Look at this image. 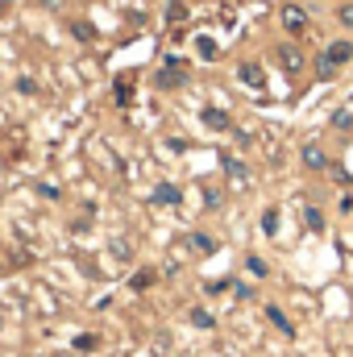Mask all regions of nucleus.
<instances>
[{
  "label": "nucleus",
  "instance_id": "f257e3e1",
  "mask_svg": "<svg viewBox=\"0 0 353 357\" xmlns=\"http://www.w3.org/2000/svg\"><path fill=\"white\" fill-rule=\"evenodd\" d=\"M278 67H283L287 75H299V71H303V50L291 46V42H283V46H278Z\"/></svg>",
  "mask_w": 353,
  "mask_h": 357
},
{
  "label": "nucleus",
  "instance_id": "f03ea898",
  "mask_svg": "<svg viewBox=\"0 0 353 357\" xmlns=\"http://www.w3.org/2000/svg\"><path fill=\"white\" fill-rule=\"evenodd\" d=\"M324 59H329L333 67H345V63L353 59V42H350V38H337V42H329V46H324Z\"/></svg>",
  "mask_w": 353,
  "mask_h": 357
},
{
  "label": "nucleus",
  "instance_id": "7ed1b4c3",
  "mask_svg": "<svg viewBox=\"0 0 353 357\" xmlns=\"http://www.w3.org/2000/svg\"><path fill=\"white\" fill-rule=\"evenodd\" d=\"M283 29L287 33H303L308 29V13L299 4H283Z\"/></svg>",
  "mask_w": 353,
  "mask_h": 357
},
{
  "label": "nucleus",
  "instance_id": "20e7f679",
  "mask_svg": "<svg viewBox=\"0 0 353 357\" xmlns=\"http://www.w3.org/2000/svg\"><path fill=\"white\" fill-rule=\"evenodd\" d=\"M187 250H191L195 258H208V254H216V237H208V233H187Z\"/></svg>",
  "mask_w": 353,
  "mask_h": 357
},
{
  "label": "nucleus",
  "instance_id": "39448f33",
  "mask_svg": "<svg viewBox=\"0 0 353 357\" xmlns=\"http://www.w3.org/2000/svg\"><path fill=\"white\" fill-rule=\"evenodd\" d=\"M237 79H241L246 88H254V91H262V88H266V75H262V67H258V63H241Z\"/></svg>",
  "mask_w": 353,
  "mask_h": 357
},
{
  "label": "nucleus",
  "instance_id": "423d86ee",
  "mask_svg": "<svg viewBox=\"0 0 353 357\" xmlns=\"http://www.w3.org/2000/svg\"><path fill=\"white\" fill-rule=\"evenodd\" d=\"M266 320H270L283 337H295V324H291V316H283V307H278V303H266Z\"/></svg>",
  "mask_w": 353,
  "mask_h": 357
},
{
  "label": "nucleus",
  "instance_id": "0eeeda50",
  "mask_svg": "<svg viewBox=\"0 0 353 357\" xmlns=\"http://www.w3.org/2000/svg\"><path fill=\"white\" fill-rule=\"evenodd\" d=\"M150 199H154V204H163V208H171V204H183V191H179L175 183H158Z\"/></svg>",
  "mask_w": 353,
  "mask_h": 357
},
{
  "label": "nucleus",
  "instance_id": "6e6552de",
  "mask_svg": "<svg viewBox=\"0 0 353 357\" xmlns=\"http://www.w3.org/2000/svg\"><path fill=\"white\" fill-rule=\"evenodd\" d=\"M204 125H208V129H216V133H229V129H233L229 112H220V108H204Z\"/></svg>",
  "mask_w": 353,
  "mask_h": 357
},
{
  "label": "nucleus",
  "instance_id": "1a4fd4ad",
  "mask_svg": "<svg viewBox=\"0 0 353 357\" xmlns=\"http://www.w3.org/2000/svg\"><path fill=\"white\" fill-rule=\"evenodd\" d=\"M303 167H308V171H324V167H329L324 150H320V146H303Z\"/></svg>",
  "mask_w": 353,
  "mask_h": 357
},
{
  "label": "nucleus",
  "instance_id": "9d476101",
  "mask_svg": "<svg viewBox=\"0 0 353 357\" xmlns=\"http://www.w3.org/2000/svg\"><path fill=\"white\" fill-rule=\"evenodd\" d=\"M303 225H308V233H324V212L320 208H303Z\"/></svg>",
  "mask_w": 353,
  "mask_h": 357
},
{
  "label": "nucleus",
  "instance_id": "9b49d317",
  "mask_svg": "<svg viewBox=\"0 0 353 357\" xmlns=\"http://www.w3.org/2000/svg\"><path fill=\"white\" fill-rule=\"evenodd\" d=\"M225 175L233 178V183H246L250 171H246V162H237V158H225Z\"/></svg>",
  "mask_w": 353,
  "mask_h": 357
},
{
  "label": "nucleus",
  "instance_id": "f8f14e48",
  "mask_svg": "<svg viewBox=\"0 0 353 357\" xmlns=\"http://www.w3.org/2000/svg\"><path fill=\"white\" fill-rule=\"evenodd\" d=\"M246 270H250L254 278H266V274H270V266H266V258H258V254H250V258H246Z\"/></svg>",
  "mask_w": 353,
  "mask_h": 357
},
{
  "label": "nucleus",
  "instance_id": "ddd939ff",
  "mask_svg": "<svg viewBox=\"0 0 353 357\" xmlns=\"http://www.w3.org/2000/svg\"><path fill=\"white\" fill-rule=\"evenodd\" d=\"M262 233H266V237H274V233H278V208H266V212H262Z\"/></svg>",
  "mask_w": 353,
  "mask_h": 357
},
{
  "label": "nucleus",
  "instance_id": "4468645a",
  "mask_svg": "<svg viewBox=\"0 0 353 357\" xmlns=\"http://www.w3.org/2000/svg\"><path fill=\"white\" fill-rule=\"evenodd\" d=\"M195 50H200V59H216V42H212L208 33H200V38H195Z\"/></svg>",
  "mask_w": 353,
  "mask_h": 357
},
{
  "label": "nucleus",
  "instance_id": "2eb2a0df",
  "mask_svg": "<svg viewBox=\"0 0 353 357\" xmlns=\"http://www.w3.org/2000/svg\"><path fill=\"white\" fill-rule=\"evenodd\" d=\"M191 324H195V328H216V320H212L204 307H191Z\"/></svg>",
  "mask_w": 353,
  "mask_h": 357
},
{
  "label": "nucleus",
  "instance_id": "dca6fc26",
  "mask_svg": "<svg viewBox=\"0 0 353 357\" xmlns=\"http://www.w3.org/2000/svg\"><path fill=\"white\" fill-rule=\"evenodd\" d=\"M150 282H154V270H137L133 274V291H146Z\"/></svg>",
  "mask_w": 353,
  "mask_h": 357
},
{
  "label": "nucleus",
  "instance_id": "f3484780",
  "mask_svg": "<svg viewBox=\"0 0 353 357\" xmlns=\"http://www.w3.org/2000/svg\"><path fill=\"white\" fill-rule=\"evenodd\" d=\"M316 71H320V79H333V75H337V67H333V63H329L324 54L316 59Z\"/></svg>",
  "mask_w": 353,
  "mask_h": 357
},
{
  "label": "nucleus",
  "instance_id": "a211bd4d",
  "mask_svg": "<svg viewBox=\"0 0 353 357\" xmlns=\"http://www.w3.org/2000/svg\"><path fill=\"white\" fill-rule=\"evenodd\" d=\"M337 21H341V25L353 33V4H341V8H337Z\"/></svg>",
  "mask_w": 353,
  "mask_h": 357
},
{
  "label": "nucleus",
  "instance_id": "6ab92c4d",
  "mask_svg": "<svg viewBox=\"0 0 353 357\" xmlns=\"http://www.w3.org/2000/svg\"><path fill=\"white\" fill-rule=\"evenodd\" d=\"M75 349H84V354H91V349H96V337H75Z\"/></svg>",
  "mask_w": 353,
  "mask_h": 357
},
{
  "label": "nucleus",
  "instance_id": "aec40b11",
  "mask_svg": "<svg viewBox=\"0 0 353 357\" xmlns=\"http://www.w3.org/2000/svg\"><path fill=\"white\" fill-rule=\"evenodd\" d=\"M333 125H337V129H350L353 116H350V112H337V116H333Z\"/></svg>",
  "mask_w": 353,
  "mask_h": 357
},
{
  "label": "nucleus",
  "instance_id": "412c9836",
  "mask_svg": "<svg viewBox=\"0 0 353 357\" xmlns=\"http://www.w3.org/2000/svg\"><path fill=\"white\" fill-rule=\"evenodd\" d=\"M38 191H42V195H50V199H59V187H54V183H38Z\"/></svg>",
  "mask_w": 353,
  "mask_h": 357
},
{
  "label": "nucleus",
  "instance_id": "4be33fe9",
  "mask_svg": "<svg viewBox=\"0 0 353 357\" xmlns=\"http://www.w3.org/2000/svg\"><path fill=\"white\" fill-rule=\"evenodd\" d=\"M341 212H353V199H350V195H345V199H341Z\"/></svg>",
  "mask_w": 353,
  "mask_h": 357
},
{
  "label": "nucleus",
  "instance_id": "5701e85b",
  "mask_svg": "<svg viewBox=\"0 0 353 357\" xmlns=\"http://www.w3.org/2000/svg\"><path fill=\"white\" fill-rule=\"evenodd\" d=\"M42 4H46V8H63V0H42Z\"/></svg>",
  "mask_w": 353,
  "mask_h": 357
}]
</instances>
